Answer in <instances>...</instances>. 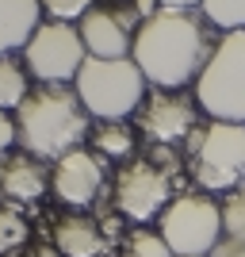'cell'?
<instances>
[{
	"mask_svg": "<svg viewBox=\"0 0 245 257\" xmlns=\"http://www.w3.org/2000/svg\"><path fill=\"white\" fill-rule=\"evenodd\" d=\"M130 58L149 85L172 92L188 81H199L211 58V39L192 12H157L142 20Z\"/></svg>",
	"mask_w": 245,
	"mask_h": 257,
	"instance_id": "cell-1",
	"label": "cell"
},
{
	"mask_svg": "<svg viewBox=\"0 0 245 257\" xmlns=\"http://www.w3.org/2000/svg\"><path fill=\"white\" fill-rule=\"evenodd\" d=\"M88 135V111L65 85H46L27 92L16 107V142L31 158H65Z\"/></svg>",
	"mask_w": 245,
	"mask_h": 257,
	"instance_id": "cell-2",
	"label": "cell"
},
{
	"mask_svg": "<svg viewBox=\"0 0 245 257\" xmlns=\"http://www.w3.org/2000/svg\"><path fill=\"white\" fill-rule=\"evenodd\" d=\"M73 85L85 111L104 123H123L130 111H138L142 96H146V77L134 65V58H119V62L88 58Z\"/></svg>",
	"mask_w": 245,
	"mask_h": 257,
	"instance_id": "cell-3",
	"label": "cell"
},
{
	"mask_svg": "<svg viewBox=\"0 0 245 257\" xmlns=\"http://www.w3.org/2000/svg\"><path fill=\"white\" fill-rule=\"evenodd\" d=\"M195 100L214 123L245 127V31H226L195 81Z\"/></svg>",
	"mask_w": 245,
	"mask_h": 257,
	"instance_id": "cell-4",
	"label": "cell"
},
{
	"mask_svg": "<svg viewBox=\"0 0 245 257\" xmlns=\"http://www.w3.org/2000/svg\"><path fill=\"white\" fill-rule=\"evenodd\" d=\"M161 238L172 257H207L218 249L222 234V207L207 192H184L161 211Z\"/></svg>",
	"mask_w": 245,
	"mask_h": 257,
	"instance_id": "cell-5",
	"label": "cell"
},
{
	"mask_svg": "<svg viewBox=\"0 0 245 257\" xmlns=\"http://www.w3.org/2000/svg\"><path fill=\"white\" fill-rule=\"evenodd\" d=\"M195 142V181L207 192H237L245 181V127L241 123H211L192 131Z\"/></svg>",
	"mask_w": 245,
	"mask_h": 257,
	"instance_id": "cell-6",
	"label": "cell"
},
{
	"mask_svg": "<svg viewBox=\"0 0 245 257\" xmlns=\"http://www.w3.org/2000/svg\"><path fill=\"white\" fill-rule=\"evenodd\" d=\"M23 58H27V69H31L39 81L46 85H65V81H77L81 65L88 62V50L81 43V31L73 23H43L35 39L23 46Z\"/></svg>",
	"mask_w": 245,
	"mask_h": 257,
	"instance_id": "cell-7",
	"label": "cell"
},
{
	"mask_svg": "<svg viewBox=\"0 0 245 257\" xmlns=\"http://www.w3.org/2000/svg\"><path fill=\"white\" fill-rule=\"evenodd\" d=\"M172 181L169 173L157 169L153 161H130L115 177V207L134 223H149L153 215L169 207Z\"/></svg>",
	"mask_w": 245,
	"mask_h": 257,
	"instance_id": "cell-8",
	"label": "cell"
},
{
	"mask_svg": "<svg viewBox=\"0 0 245 257\" xmlns=\"http://www.w3.org/2000/svg\"><path fill=\"white\" fill-rule=\"evenodd\" d=\"M134 12L119 8V4H96L85 20L77 23L81 43H85L88 58H104V62H119L127 58V50H134Z\"/></svg>",
	"mask_w": 245,
	"mask_h": 257,
	"instance_id": "cell-9",
	"label": "cell"
},
{
	"mask_svg": "<svg viewBox=\"0 0 245 257\" xmlns=\"http://www.w3.org/2000/svg\"><path fill=\"white\" fill-rule=\"evenodd\" d=\"M50 184L62 204L88 207L104 192V161H96V154H88V150H69L65 158H58Z\"/></svg>",
	"mask_w": 245,
	"mask_h": 257,
	"instance_id": "cell-10",
	"label": "cell"
},
{
	"mask_svg": "<svg viewBox=\"0 0 245 257\" xmlns=\"http://www.w3.org/2000/svg\"><path fill=\"white\" fill-rule=\"evenodd\" d=\"M138 127L153 146H172L195 131V104L180 92H157L153 100H146Z\"/></svg>",
	"mask_w": 245,
	"mask_h": 257,
	"instance_id": "cell-11",
	"label": "cell"
},
{
	"mask_svg": "<svg viewBox=\"0 0 245 257\" xmlns=\"http://www.w3.org/2000/svg\"><path fill=\"white\" fill-rule=\"evenodd\" d=\"M46 169L31 154H12V158H0V192L16 200V204H35L39 196L46 192Z\"/></svg>",
	"mask_w": 245,
	"mask_h": 257,
	"instance_id": "cell-12",
	"label": "cell"
},
{
	"mask_svg": "<svg viewBox=\"0 0 245 257\" xmlns=\"http://www.w3.org/2000/svg\"><path fill=\"white\" fill-rule=\"evenodd\" d=\"M39 16H43L39 0H0V58L31 43L35 31L43 27Z\"/></svg>",
	"mask_w": 245,
	"mask_h": 257,
	"instance_id": "cell-13",
	"label": "cell"
},
{
	"mask_svg": "<svg viewBox=\"0 0 245 257\" xmlns=\"http://www.w3.org/2000/svg\"><path fill=\"white\" fill-rule=\"evenodd\" d=\"M54 246L62 257H104L107 253V230L96 219L73 215L54 226Z\"/></svg>",
	"mask_w": 245,
	"mask_h": 257,
	"instance_id": "cell-14",
	"label": "cell"
},
{
	"mask_svg": "<svg viewBox=\"0 0 245 257\" xmlns=\"http://www.w3.org/2000/svg\"><path fill=\"white\" fill-rule=\"evenodd\" d=\"M92 146H96L100 158H130L134 154V131L127 127V123H104V127L92 131Z\"/></svg>",
	"mask_w": 245,
	"mask_h": 257,
	"instance_id": "cell-15",
	"label": "cell"
},
{
	"mask_svg": "<svg viewBox=\"0 0 245 257\" xmlns=\"http://www.w3.org/2000/svg\"><path fill=\"white\" fill-rule=\"evenodd\" d=\"M27 100V73L12 58H0V111L20 107Z\"/></svg>",
	"mask_w": 245,
	"mask_h": 257,
	"instance_id": "cell-16",
	"label": "cell"
},
{
	"mask_svg": "<svg viewBox=\"0 0 245 257\" xmlns=\"http://www.w3.org/2000/svg\"><path fill=\"white\" fill-rule=\"evenodd\" d=\"M203 16L222 31H245V0H203Z\"/></svg>",
	"mask_w": 245,
	"mask_h": 257,
	"instance_id": "cell-17",
	"label": "cell"
},
{
	"mask_svg": "<svg viewBox=\"0 0 245 257\" xmlns=\"http://www.w3.org/2000/svg\"><path fill=\"white\" fill-rule=\"evenodd\" d=\"M222 234L230 246H245V192H230L222 200Z\"/></svg>",
	"mask_w": 245,
	"mask_h": 257,
	"instance_id": "cell-18",
	"label": "cell"
},
{
	"mask_svg": "<svg viewBox=\"0 0 245 257\" xmlns=\"http://www.w3.org/2000/svg\"><path fill=\"white\" fill-rule=\"evenodd\" d=\"M31 234V226L23 219L16 207H0V253H12V249H20Z\"/></svg>",
	"mask_w": 245,
	"mask_h": 257,
	"instance_id": "cell-19",
	"label": "cell"
},
{
	"mask_svg": "<svg viewBox=\"0 0 245 257\" xmlns=\"http://www.w3.org/2000/svg\"><path fill=\"white\" fill-rule=\"evenodd\" d=\"M123 257H172V249L153 230H134L127 238V246H123Z\"/></svg>",
	"mask_w": 245,
	"mask_h": 257,
	"instance_id": "cell-20",
	"label": "cell"
},
{
	"mask_svg": "<svg viewBox=\"0 0 245 257\" xmlns=\"http://www.w3.org/2000/svg\"><path fill=\"white\" fill-rule=\"evenodd\" d=\"M39 4H43V12L54 23H81L96 8V0H39Z\"/></svg>",
	"mask_w": 245,
	"mask_h": 257,
	"instance_id": "cell-21",
	"label": "cell"
},
{
	"mask_svg": "<svg viewBox=\"0 0 245 257\" xmlns=\"http://www.w3.org/2000/svg\"><path fill=\"white\" fill-rule=\"evenodd\" d=\"M8 146H16V119L8 111H0V154L8 150Z\"/></svg>",
	"mask_w": 245,
	"mask_h": 257,
	"instance_id": "cell-22",
	"label": "cell"
},
{
	"mask_svg": "<svg viewBox=\"0 0 245 257\" xmlns=\"http://www.w3.org/2000/svg\"><path fill=\"white\" fill-rule=\"evenodd\" d=\"M161 12H188V8H203V0H157Z\"/></svg>",
	"mask_w": 245,
	"mask_h": 257,
	"instance_id": "cell-23",
	"label": "cell"
},
{
	"mask_svg": "<svg viewBox=\"0 0 245 257\" xmlns=\"http://www.w3.org/2000/svg\"><path fill=\"white\" fill-rule=\"evenodd\" d=\"M214 257H245V246H230V242H222Z\"/></svg>",
	"mask_w": 245,
	"mask_h": 257,
	"instance_id": "cell-24",
	"label": "cell"
},
{
	"mask_svg": "<svg viewBox=\"0 0 245 257\" xmlns=\"http://www.w3.org/2000/svg\"><path fill=\"white\" fill-rule=\"evenodd\" d=\"M20 257H62V253H54V249H31V253H20Z\"/></svg>",
	"mask_w": 245,
	"mask_h": 257,
	"instance_id": "cell-25",
	"label": "cell"
}]
</instances>
